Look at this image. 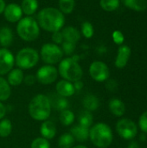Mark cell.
Wrapping results in <instances>:
<instances>
[{"label": "cell", "mask_w": 147, "mask_h": 148, "mask_svg": "<svg viewBox=\"0 0 147 148\" xmlns=\"http://www.w3.org/2000/svg\"><path fill=\"white\" fill-rule=\"evenodd\" d=\"M24 73L23 70L18 69V68H13L8 74L6 80L8 83L10 85V87H18L22 83H23V78H24Z\"/></svg>", "instance_id": "ac0fdd59"}, {"label": "cell", "mask_w": 147, "mask_h": 148, "mask_svg": "<svg viewBox=\"0 0 147 148\" xmlns=\"http://www.w3.org/2000/svg\"><path fill=\"white\" fill-rule=\"evenodd\" d=\"M131 49L129 46L127 45H120L118 49V51H117V56H116V58H115V61H114V65L117 69H124L127 63H128V61L130 59V56H131Z\"/></svg>", "instance_id": "4fadbf2b"}, {"label": "cell", "mask_w": 147, "mask_h": 148, "mask_svg": "<svg viewBox=\"0 0 147 148\" xmlns=\"http://www.w3.org/2000/svg\"><path fill=\"white\" fill-rule=\"evenodd\" d=\"M52 111L50 99L43 94L36 95L28 105L29 116L36 121H44L49 120Z\"/></svg>", "instance_id": "7a4b0ae2"}, {"label": "cell", "mask_w": 147, "mask_h": 148, "mask_svg": "<svg viewBox=\"0 0 147 148\" xmlns=\"http://www.w3.org/2000/svg\"><path fill=\"white\" fill-rule=\"evenodd\" d=\"M39 56L45 64L55 66L63 59L64 55L60 45L53 42H46L42 45Z\"/></svg>", "instance_id": "52a82bcc"}, {"label": "cell", "mask_w": 147, "mask_h": 148, "mask_svg": "<svg viewBox=\"0 0 147 148\" xmlns=\"http://www.w3.org/2000/svg\"><path fill=\"white\" fill-rule=\"evenodd\" d=\"M75 140L79 143H84L89 140V128L79 125L78 123L72 126L69 131Z\"/></svg>", "instance_id": "9a60e30c"}, {"label": "cell", "mask_w": 147, "mask_h": 148, "mask_svg": "<svg viewBox=\"0 0 147 148\" xmlns=\"http://www.w3.org/2000/svg\"><path fill=\"white\" fill-rule=\"evenodd\" d=\"M59 10L64 15L71 14L75 7V0H58Z\"/></svg>", "instance_id": "f1b7e54d"}, {"label": "cell", "mask_w": 147, "mask_h": 148, "mask_svg": "<svg viewBox=\"0 0 147 148\" xmlns=\"http://www.w3.org/2000/svg\"><path fill=\"white\" fill-rule=\"evenodd\" d=\"M11 95V87L6 78L0 76V101H6Z\"/></svg>", "instance_id": "4316f807"}, {"label": "cell", "mask_w": 147, "mask_h": 148, "mask_svg": "<svg viewBox=\"0 0 147 148\" xmlns=\"http://www.w3.org/2000/svg\"><path fill=\"white\" fill-rule=\"evenodd\" d=\"M62 33L63 36L64 41L77 44V42L80 41L81 35L80 30L75 28V26H66L62 29Z\"/></svg>", "instance_id": "e0dca14e"}, {"label": "cell", "mask_w": 147, "mask_h": 148, "mask_svg": "<svg viewBox=\"0 0 147 148\" xmlns=\"http://www.w3.org/2000/svg\"><path fill=\"white\" fill-rule=\"evenodd\" d=\"M105 87L107 88V91L109 92H112V93H114L118 90V88H119V84L117 82L116 80L114 79H107L106 82H105Z\"/></svg>", "instance_id": "d590c367"}, {"label": "cell", "mask_w": 147, "mask_h": 148, "mask_svg": "<svg viewBox=\"0 0 147 148\" xmlns=\"http://www.w3.org/2000/svg\"><path fill=\"white\" fill-rule=\"evenodd\" d=\"M39 131H40L41 137L48 140H53L55 137L56 133H57V129H56V126L55 122L49 120H46L42 122Z\"/></svg>", "instance_id": "2e32d148"}, {"label": "cell", "mask_w": 147, "mask_h": 148, "mask_svg": "<svg viewBox=\"0 0 147 148\" xmlns=\"http://www.w3.org/2000/svg\"><path fill=\"white\" fill-rule=\"evenodd\" d=\"M75 140L70 133H64L58 138V147L59 148H72L75 146Z\"/></svg>", "instance_id": "83f0119b"}, {"label": "cell", "mask_w": 147, "mask_h": 148, "mask_svg": "<svg viewBox=\"0 0 147 148\" xmlns=\"http://www.w3.org/2000/svg\"><path fill=\"white\" fill-rule=\"evenodd\" d=\"M39 60L40 56L36 49L31 47H25L16 53L15 56V65L22 70H28L36 67Z\"/></svg>", "instance_id": "8992f818"}, {"label": "cell", "mask_w": 147, "mask_h": 148, "mask_svg": "<svg viewBox=\"0 0 147 148\" xmlns=\"http://www.w3.org/2000/svg\"><path fill=\"white\" fill-rule=\"evenodd\" d=\"M81 35L83 36L85 38L87 39H89L91 37L94 36V28L93 26V24L88 22V21H84L81 23Z\"/></svg>", "instance_id": "1f68e13d"}, {"label": "cell", "mask_w": 147, "mask_h": 148, "mask_svg": "<svg viewBox=\"0 0 147 148\" xmlns=\"http://www.w3.org/2000/svg\"><path fill=\"white\" fill-rule=\"evenodd\" d=\"M100 105H101V102H100L99 98L93 94L86 95L82 99V106L84 109L89 112L96 111L100 108Z\"/></svg>", "instance_id": "44dd1931"}, {"label": "cell", "mask_w": 147, "mask_h": 148, "mask_svg": "<svg viewBox=\"0 0 147 148\" xmlns=\"http://www.w3.org/2000/svg\"><path fill=\"white\" fill-rule=\"evenodd\" d=\"M127 148H140V146L139 144V142L135 141V140H131L130 143L128 144L127 146Z\"/></svg>", "instance_id": "b9f144b4"}, {"label": "cell", "mask_w": 147, "mask_h": 148, "mask_svg": "<svg viewBox=\"0 0 147 148\" xmlns=\"http://www.w3.org/2000/svg\"><path fill=\"white\" fill-rule=\"evenodd\" d=\"M5 5H6V3L4 0H0V15L3 14V10L5 8Z\"/></svg>", "instance_id": "7bdbcfd3"}, {"label": "cell", "mask_w": 147, "mask_h": 148, "mask_svg": "<svg viewBox=\"0 0 147 148\" xmlns=\"http://www.w3.org/2000/svg\"><path fill=\"white\" fill-rule=\"evenodd\" d=\"M6 114H7V108L4 106L3 102L0 101V121L5 117Z\"/></svg>", "instance_id": "60d3db41"}, {"label": "cell", "mask_w": 147, "mask_h": 148, "mask_svg": "<svg viewBox=\"0 0 147 148\" xmlns=\"http://www.w3.org/2000/svg\"><path fill=\"white\" fill-rule=\"evenodd\" d=\"M50 102H51L52 108H54L57 111H60V112L68 109V108H69V101H68V98L62 97L58 95L56 96H54L52 99H50Z\"/></svg>", "instance_id": "cb8c5ba5"}, {"label": "cell", "mask_w": 147, "mask_h": 148, "mask_svg": "<svg viewBox=\"0 0 147 148\" xmlns=\"http://www.w3.org/2000/svg\"><path fill=\"white\" fill-rule=\"evenodd\" d=\"M20 6L23 15L32 16L36 13L39 7V3L37 0H23Z\"/></svg>", "instance_id": "7402d4cb"}, {"label": "cell", "mask_w": 147, "mask_h": 148, "mask_svg": "<svg viewBox=\"0 0 147 148\" xmlns=\"http://www.w3.org/2000/svg\"><path fill=\"white\" fill-rule=\"evenodd\" d=\"M115 129L119 136L126 140H133L136 138L139 131L138 125L131 119L122 118L116 123Z\"/></svg>", "instance_id": "ba28073f"}, {"label": "cell", "mask_w": 147, "mask_h": 148, "mask_svg": "<svg viewBox=\"0 0 147 148\" xmlns=\"http://www.w3.org/2000/svg\"><path fill=\"white\" fill-rule=\"evenodd\" d=\"M14 41V33L8 26H3L0 29V46L8 49L12 45Z\"/></svg>", "instance_id": "ffe728a7"}, {"label": "cell", "mask_w": 147, "mask_h": 148, "mask_svg": "<svg viewBox=\"0 0 147 148\" xmlns=\"http://www.w3.org/2000/svg\"><path fill=\"white\" fill-rule=\"evenodd\" d=\"M16 34L25 42H33L36 40L40 35L41 28L36 18L33 16H23L16 23Z\"/></svg>", "instance_id": "5b68a950"}, {"label": "cell", "mask_w": 147, "mask_h": 148, "mask_svg": "<svg viewBox=\"0 0 147 148\" xmlns=\"http://www.w3.org/2000/svg\"><path fill=\"white\" fill-rule=\"evenodd\" d=\"M121 2L126 8L138 12L147 9V0H121Z\"/></svg>", "instance_id": "603a6c76"}, {"label": "cell", "mask_w": 147, "mask_h": 148, "mask_svg": "<svg viewBox=\"0 0 147 148\" xmlns=\"http://www.w3.org/2000/svg\"><path fill=\"white\" fill-rule=\"evenodd\" d=\"M12 123L10 120L7 118H3L0 121V137L1 138H7L12 133Z\"/></svg>", "instance_id": "f546056e"}, {"label": "cell", "mask_w": 147, "mask_h": 148, "mask_svg": "<svg viewBox=\"0 0 147 148\" xmlns=\"http://www.w3.org/2000/svg\"><path fill=\"white\" fill-rule=\"evenodd\" d=\"M73 85H74V88H75V92L81 91V90L83 88V87H84V83L82 82L81 80L76 81V82H73Z\"/></svg>", "instance_id": "ab89813d"}, {"label": "cell", "mask_w": 147, "mask_h": 148, "mask_svg": "<svg viewBox=\"0 0 147 148\" xmlns=\"http://www.w3.org/2000/svg\"><path fill=\"white\" fill-rule=\"evenodd\" d=\"M58 70L55 66L45 64L37 69L36 78V82L40 84L48 86L55 82L58 78Z\"/></svg>", "instance_id": "9c48e42d"}, {"label": "cell", "mask_w": 147, "mask_h": 148, "mask_svg": "<svg viewBox=\"0 0 147 148\" xmlns=\"http://www.w3.org/2000/svg\"><path fill=\"white\" fill-rule=\"evenodd\" d=\"M120 5V0H101L100 6L101 9L107 12H112L119 9Z\"/></svg>", "instance_id": "4dcf8cb0"}, {"label": "cell", "mask_w": 147, "mask_h": 148, "mask_svg": "<svg viewBox=\"0 0 147 148\" xmlns=\"http://www.w3.org/2000/svg\"><path fill=\"white\" fill-rule=\"evenodd\" d=\"M15 66V56L5 48H0V76L7 75Z\"/></svg>", "instance_id": "8fae6325"}, {"label": "cell", "mask_w": 147, "mask_h": 148, "mask_svg": "<svg viewBox=\"0 0 147 148\" xmlns=\"http://www.w3.org/2000/svg\"><path fill=\"white\" fill-rule=\"evenodd\" d=\"M60 46L63 52V55H65L67 56H73L75 51V49H76V44L67 42V41H63V42Z\"/></svg>", "instance_id": "836d02e7"}, {"label": "cell", "mask_w": 147, "mask_h": 148, "mask_svg": "<svg viewBox=\"0 0 147 148\" xmlns=\"http://www.w3.org/2000/svg\"><path fill=\"white\" fill-rule=\"evenodd\" d=\"M50 147L49 140L42 137H37L30 143V148H50Z\"/></svg>", "instance_id": "d6a6232c"}, {"label": "cell", "mask_w": 147, "mask_h": 148, "mask_svg": "<svg viewBox=\"0 0 147 148\" xmlns=\"http://www.w3.org/2000/svg\"><path fill=\"white\" fill-rule=\"evenodd\" d=\"M36 21L41 29L47 32L62 30L65 25V15L55 7H45L36 16Z\"/></svg>", "instance_id": "6da1fadb"}, {"label": "cell", "mask_w": 147, "mask_h": 148, "mask_svg": "<svg viewBox=\"0 0 147 148\" xmlns=\"http://www.w3.org/2000/svg\"><path fill=\"white\" fill-rule=\"evenodd\" d=\"M108 109L113 115L122 117L126 113V105L120 99L112 98L108 101Z\"/></svg>", "instance_id": "d6986e66"}, {"label": "cell", "mask_w": 147, "mask_h": 148, "mask_svg": "<svg viewBox=\"0 0 147 148\" xmlns=\"http://www.w3.org/2000/svg\"><path fill=\"white\" fill-rule=\"evenodd\" d=\"M36 82V75H24V78H23V83L29 87H31L33 86L35 83Z\"/></svg>", "instance_id": "f35d334b"}, {"label": "cell", "mask_w": 147, "mask_h": 148, "mask_svg": "<svg viewBox=\"0 0 147 148\" xmlns=\"http://www.w3.org/2000/svg\"><path fill=\"white\" fill-rule=\"evenodd\" d=\"M59 75L66 81L75 82L81 80L83 76V70L79 62L75 61L71 56L63 58L57 67Z\"/></svg>", "instance_id": "277c9868"}, {"label": "cell", "mask_w": 147, "mask_h": 148, "mask_svg": "<svg viewBox=\"0 0 147 148\" xmlns=\"http://www.w3.org/2000/svg\"><path fill=\"white\" fill-rule=\"evenodd\" d=\"M51 39L53 41V43L57 44V45H61L63 42V41H64L63 36H62V33L61 30L53 32L52 36H51Z\"/></svg>", "instance_id": "74e56055"}, {"label": "cell", "mask_w": 147, "mask_h": 148, "mask_svg": "<svg viewBox=\"0 0 147 148\" xmlns=\"http://www.w3.org/2000/svg\"><path fill=\"white\" fill-rule=\"evenodd\" d=\"M3 15L7 22L15 23L19 22V20L22 19L23 13L22 11L20 4L10 3L5 5Z\"/></svg>", "instance_id": "7c38bea8"}, {"label": "cell", "mask_w": 147, "mask_h": 148, "mask_svg": "<svg viewBox=\"0 0 147 148\" xmlns=\"http://www.w3.org/2000/svg\"><path fill=\"white\" fill-rule=\"evenodd\" d=\"M90 77L97 82H105L110 78V70L108 66L101 61L93 62L88 69Z\"/></svg>", "instance_id": "30bf717a"}, {"label": "cell", "mask_w": 147, "mask_h": 148, "mask_svg": "<svg viewBox=\"0 0 147 148\" xmlns=\"http://www.w3.org/2000/svg\"><path fill=\"white\" fill-rule=\"evenodd\" d=\"M72 148H88L87 146H85V145H82V144H79V145H77V146H74Z\"/></svg>", "instance_id": "f6af8a7d"}, {"label": "cell", "mask_w": 147, "mask_h": 148, "mask_svg": "<svg viewBox=\"0 0 147 148\" xmlns=\"http://www.w3.org/2000/svg\"><path fill=\"white\" fill-rule=\"evenodd\" d=\"M138 127L140 129L142 133L147 134V111L141 114V115L139 118L138 122Z\"/></svg>", "instance_id": "e575fe53"}, {"label": "cell", "mask_w": 147, "mask_h": 148, "mask_svg": "<svg viewBox=\"0 0 147 148\" xmlns=\"http://www.w3.org/2000/svg\"><path fill=\"white\" fill-rule=\"evenodd\" d=\"M78 124L85 127L90 128L94 125V115L92 112L88 110H81L78 114Z\"/></svg>", "instance_id": "d4e9b609"}, {"label": "cell", "mask_w": 147, "mask_h": 148, "mask_svg": "<svg viewBox=\"0 0 147 148\" xmlns=\"http://www.w3.org/2000/svg\"><path fill=\"white\" fill-rule=\"evenodd\" d=\"M59 121L61 122V124L64 127H70L74 124L75 121V113L68 109L63 110L62 112H60L59 114Z\"/></svg>", "instance_id": "484cf974"}, {"label": "cell", "mask_w": 147, "mask_h": 148, "mask_svg": "<svg viewBox=\"0 0 147 148\" xmlns=\"http://www.w3.org/2000/svg\"><path fill=\"white\" fill-rule=\"evenodd\" d=\"M112 38H113V41L114 42V43H116L120 46L122 45L125 41V36L120 30H114L112 34Z\"/></svg>", "instance_id": "8d00e7d4"}, {"label": "cell", "mask_w": 147, "mask_h": 148, "mask_svg": "<svg viewBox=\"0 0 147 148\" xmlns=\"http://www.w3.org/2000/svg\"><path fill=\"white\" fill-rule=\"evenodd\" d=\"M89 140L97 148H108L113 143V134L109 125L98 122L89 128Z\"/></svg>", "instance_id": "3957f363"}, {"label": "cell", "mask_w": 147, "mask_h": 148, "mask_svg": "<svg viewBox=\"0 0 147 148\" xmlns=\"http://www.w3.org/2000/svg\"><path fill=\"white\" fill-rule=\"evenodd\" d=\"M139 141H142V142L146 141L147 134H145V133L140 134H139Z\"/></svg>", "instance_id": "ee69618b"}, {"label": "cell", "mask_w": 147, "mask_h": 148, "mask_svg": "<svg viewBox=\"0 0 147 148\" xmlns=\"http://www.w3.org/2000/svg\"><path fill=\"white\" fill-rule=\"evenodd\" d=\"M55 92L56 95L65 98H69L76 93L73 82L63 79L57 82L55 85Z\"/></svg>", "instance_id": "5bb4252c"}, {"label": "cell", "mask_w": 147, "mask_h": 148, "mask_svg": "<svg viewBox=\"0 0 147 148\" xmlns=\"http://www.w3.org/2000/svg\"><path fill=\"white\" fill-rule=\"evenodd\" d=\"M146 99H147V95H146Z\"/></svg>", "instance_id": "bcb514c9"}]
</instances>
